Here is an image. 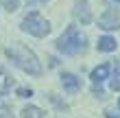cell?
I'll return each instance as SVG.
<instances>
[{"mask_svg":"<svg viewBox=\"0 0 120 118\" xmlns=\"http://www.w3.org/2000/svg\"><path fill=\"white\" fill-rule=\"evenodd\" d=\"M15 94L22 96V99H29V96H33V90H31V88H18Z\"/></svg>","mask_w":120,"mask_h":118,"instance_id":"cell-12","label":"cell"},{"mask_svg":"<svg viewBox=\"0 0 120 118\" xmlns=\"http://www.w3.org/2000/svg\"><path fill=\"white\" fill-rule=\"evenodd\" d=\"M72 13H74V18L79 20L81 24H90V22H92V9H90V4L85 2V0L76 2L74 9H72Z\"/></svg>","mask_w":120,"mask_h":118,"instance_id":"cell-5","label":"cell"},{"mask_svg":"<svg viewBox=\"0 0 120 118\" xmlns=\"http://www.w3.org/2000/svg\"><path fill=\"white\" fill-rule=\"evenodd\" d=\"M0 118H13L9 114V107H4V105H0Z\"/></svg>","mask_w":120,"mask_h":118,"instance_id":"cell-13","label":"cell"},{"mask_svg":"<svg viewBox=\"0 0 120 118\" xmlns=\"http://www.w3.org/2000/svg\"><path fill=\"white\" fill-rule=\"evenodd\" d=\"M57 48L63 55H79L85 50V35L76 26H68L63 35L57 39Z\"/></svg>","mask_w":120,"mask_h":118,"instance_id":"cell-2","label":"cell"},{"mask_svg":"<svg viewBox=\"0 0 120 118\" xmlns=\"http://www.w3.org/2000/svg\"><path fill=\"white\" fill-rule=\"evenodd\" d=\"M114 74H111V83H109V88L114 90V92H118L120 90V61H114Z\"/></svg>","mask_w":120,"mask_h":118,"instance_id":"cell-9","label":"cell"},{"mask_svg":"<svg viewBox=\"0 0 120 118\" xmlns=\"http://www.w3.org/2000/svg\"><path fill=\"white\" fill-rule=\"evenodd\" d=\"M109 70H111V66H109V64H101V66H96L94 70H92V81H94V85H101V83L109 77Z\"/></svg>","mask_w":120,"mask_h":118,"instance_id":"cell-7","label":"cell"},{"mask_svg":"<svg viewBox=\"0 0 120 118\" xmlns=\"http://www.w3.org/2000/svg\"><path fill=\"white\" fill-rule=\"evenodd\" d=\"M22 31H26L29 35H35V37H46L50 33V22L39 15V13H29L24 20H22Z\"/></svg>","mask_w":120,"mask_h":118,"instance_id":"cell-3","label":"cell"},{"mask_svg":"<svg viewBox=\"0 0 120 118\" xmlns=\"http://www.w3.org/2000/svg\"><path fill=\"white\" fill-rule=\"evenodd\" d=\"M116 39L114 37H109V35H105V37H101V39H98V44H96V48H98V50H101V53H114L116 50Z\"/></svg>","mask_w":120,"mask_h":118,"instance_id":"cell-8","label":"cell"},{"mask_svg":"<svg viewBox=\"0 0 120 118\" xmlns=\"http://www.w3.org/2000/svg\"><path fill=\"white\" fill-rule=\"evenodd\" d=\"M114 2H118V4H120V0H114Z\"/></svg>","mask_w":120,"mask_h":118,"instance_id":"cell-17","label":"cell"},{"mask_svg":"<svg viewBox=\"0 0 120 118\" xmlns=\"http://www.w3.org/2000/svg\"><path fill=\"white\" fill-rule=\"evenodd\" d=\"M22 118H44V112L35 105H26L22 109Z\"/></svg>","mask_w":120,"mask_h":118,"instance_id":"cell-10","label":"cell"},{"mask_svg":"<svg viewBox=\"0 0 120 118\" xmlns=\"http://www.w3.org/2000/svg\"><path fill=\"white\" fill-rule=\"evenodd\" d=\"M4 53H7V57H9L20 70L29 72V74H33V77H39V74H41V64L37 61L35 53L29 50L24 44H13V46L7 48Z\"/></svg>","mask_w":120,"mask_h":118,"instance_id":"cell-1","label":"cell"},{"mask_svg":"<svg viewBox=\"0 0 120 118\" xmlns=\"http://www.w3.org/2000/svg\"><path fill=\"white\" fill-rule=\"evenodd\" d=\"M107 118H120V116H114V114H107Z\"/></svg>","mask_w":120,"mask_h":118,"instance_id":"cell-15","label":"cell"},{"mask_svg":"<svg viewBox=\"0 0 120 118\" xmlns=\"http://www.w3.org/2000/svg\"><path fill=\"white\" fill-rule=\"evenodd\" d=\"M98 29L103 31H118L120 29V9H107L98 18Z\"/></svg>","mask_w":120,"mask_h":118,"instance_id":"cell-4","label":"cell"},{"mask_svg":"<svg viewBox=\"0 0 120 118\" xmlns=\"http://www.w3.org/2000/svg\"><path fill=\"white\" fill-rule=\"evenodd\" d=\"M0 4H2L7 11H15L20 7V0H0Z\"/></svg>","mask_w":120,"mask_h":118,"instance_id":"cell-11","label":"cell"},{"mask_svg":"<svg viewBox=\"0 0 120 118\" xmlns=\"http://www.w3.org/2000/svg\"><path fill=\"white\" fill-rule=\"evenodd\" d=\"M26 2H48V0H26Z\"/></svg>","mask_w":120,"mask_h":118,"instance_id":"cell-14","label":"cell"},{"mask_svg":"<svg viewBox=\"0 0 120 118\" xmlns=\"http://www.w3.org/2000/svg\"><path fill=\"white\" fill-rule=\"evenodd\" d=\"M118 109H120V99H118Z\"/></svg>","mask_w":120,"mask_h":118,"instance_id":"cell-16","label":"cell"},{"mask_svg":"<svg viewBox=\"0 0 120 118\" xmlns=\"http://www.w3.org/2000/svg\"><path fill=\"white\" fill-rule=\"evenodd\" d=\"M61 83H63V88H66L68 92H76V90L81 88V79L76 77V74H72V72H63L61 74Z\"/></svg>","mask_w":120,"mask_h":118,"instance_id":"cell-6","label":"cell"}]
</instances>
